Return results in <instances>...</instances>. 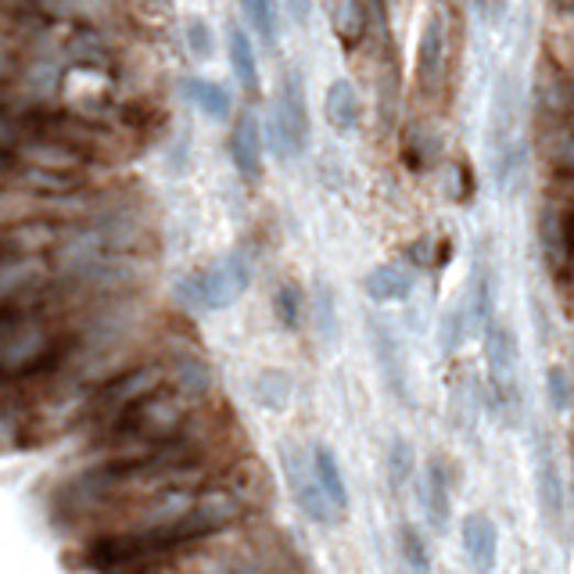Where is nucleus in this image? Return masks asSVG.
<instances>
[{
    "mask_svg": "<svg viewBox=\"0 0 574 574\" xmlns=\"http://www.w3.org/2000/svg\"><path fill=\"white\" fill-rule=\"evenodd\" d=\"M162 388H169V366L166 363H136V366H130V371L108 377L104 385L90 395L84 423H90L93 431H104L108 423L126 417L130 409L147 402Z\"/></svg>",
    "mask_w": 574,
    "mask_h": 574,
    "instance_id": "1",
    "label": "nucleus"
},
{
    "mask_svg": "<svg viewBox=\"0 0 574 574\" xmlns=\"http://www.w3.org/2000/svg\"><path fill=\"white\" fill-rule=\"evenodd\" d=\"M249 284H252L249 258L234 252V255H223L220 263L187 273L180 280V298L198 312H216V309L234 306L238 298L249 291Z\"/></svg>",
    "mask_w": 574,
    "mask_h": 574,
    "instance_id": "2",
    "label": "nucleus"
},
{
    "mask_svg": "<svg viewBox=\"0 0 574 574\" xmlns=\"http://www.w3.org/2000/svg\"><path fill=\"white\" fill-rule=\"evenodd\" d=\"M488 158L496 184L507 187L510 176L521 166V144H517V87L514 76H499L496 98H492L488 115Z\"/></svg>",
    "mask_w": 574,
    "mask_h": 574,
    "instance_id": "3",
    "label": "nucleus"
},
{
    "mask_svg": "<svg viewBox=\"0 0 574 574\" xmlns=\"http://www.w3.org/2000/svg\"><path fill=\"white\" fill-rule=\"evenodd\" d=\"M273 133H277L280 155H302L309 144V104L302 90V76L284 73L273 101Z\"/></svg>",
    "mask_w": 574,
    "mask_h": 574,
    "instance_id": "4",
    "label": "nucleus"
},
{
    "mask_svg": "<svg viewBox=\"0 0 574 574\" xmlns=\"http://www.w3.org/2000/svg\"><path fill=\"white\" fill-rule=\"evenodd\" d=\"M284 474H287V488H291L295 507L302 510L309 521L317 525H331L334 521V507L331 499L323 496V485L317 477V467H312V453H302V449H287L284 445Z\"/></svg>",
    "mask_w": 574,
    "mask_h": 574,
    "instance_id": "5",
    "label": "nucleus"
},
{
    "mask_svg": "<svg viewBox=\"0 0 574 574\" xmlns=\"http://www.w3.org/2000/svg\"><path fill=\"white\" fill-rule=\"evenodd\" d=\"M68 234V223L58 220H15L4 227V255H44L62 249Z\"/></svg>",
    "mask_w": 574,
    "mask_h": 574,
    "instance_id": "6",
    "label": "nucleus"
},
{
    "mask_svg": "<svg viewBox=\"0 0 574 574\" xmlns=\"http://www.w3.org/2000/svg\"><path fill=\"white\" fill-rule=\"evenodd\" d=\"M536 496H539L542 521L556 531L560 525H564V477H560L550 442L536 445Z\"/></svg>",
    "mask_w": 574,
    "mask_h": 574,
    "instance_id": "7",
    "label": "nucleus"
},
{
    "mask_svg": "<svg viewBox=\"0 0 574 574\" xmlns=\"http://www.w3.org/2000/svg\"><path fill=\"white\" fill-rule=\"evenodd\" d=\"M445 79V30L442 19L431 15L423 22L420 40H417V87L428 93H439Z\"/></svg>",
    "mask_w": 574,
    "mask_h": 574,
    "instance_id": "8",
    "label": "nucleus"
},
{
    "mask_svg": "<svg viewBox=\"0 0 574 574\" xmlns=\"http://www.w3.org/2000/svg\"><path fill=\"white\" fill-rule=\"evenodd\" d=\"M463 536V550H467V560L474 574H496L499 564V531L492 525V517L485 514H467L460 525Z\"/></svg>",
    "mask_w": 574,
    "mask_h": 574,
    "instance_id": "9",
    "label": "nucleus"
},
{
    "mask_svg": "<svg viewBox=\"0 0 574 574\" xmlns=\"http://www.w3.org/2000/svg\"><path fill=\"white\" fill-rule=\"evenodd\" d=\"M539 238H542V258L556 277H564L567 269H574L571 255V234H567V212L560 205H545L539 216Z\"/></svg>",
    "mask_w": 574,
    "mask_h": 574,
    "instance_id": "10",
    "label": "nucleus"
},
{
    "mask_svg": "<svg viewBox=\"0 0 574 574\" xmlns=\"http://www.w3.org/2000/svg\"><path fill=\"white\" fill-rule=\"evenodd\" d=\"M371 338H374V360H377V371L385 377L388 391L395 395L399 402H409V385H406V366H402V352H399V341H395L391 327L374 317L371 320Z\"/></svg>",
    "mask_w": 574,
    "mask_h": 574,
    "instance_id": "11",
    "label": "nucleus"
},
{
    "mask_svg": "<svg viewBox=\"0 0 574 574\" xmlns=\"http://www.w3.org/2000/svg\"><path fill=\"white\" fill-rule=\"evenodd\" d=\"M230 158L249 184L263 176V136H258V122L252 112H241L234 130H230Z\"/></svg>",
    "mask_w": 574,
    "mask_h": 574,
    "instance_id": "12",
    "label": "nucleus"
},
{
    "mask_svg": "<svg viewBox=\"0 0 574 574\" xmlns=\"http://www.w3.org/2000/svg\"><path fill=\"white\" fill-rule=\"evenodd\" d=\"M449 471L445 463L434 456L428 460V471H423V510H428V521L434 525V531H449V521H453V496H449Z\"/></svg>",
    "mask_w": 574,
    "mask_h": 574,
    "instance_id": "13",
    "label": "nucleus"
},
{
    "mask_svg": "<svg viewBox=\"0 0 574 574\" xmlns=\"http://www.w3.org/2000/svg\"><path fill=\"white\" fill-rule=\"evenodd\" d=\"M323 115H327V126L334 133H352L360 126V93L349 84V79H334L327 87V98H323Z\"/></svg>",
    "mask_w": 574,
    "mask_h": 574,
    "instance_id": "14",
    "label": "nucleus"
},
{
    "mask_svg": "<svg viewBox=\"0 0 574 574\" xmlns=\"http://www.w3.org/2000/svg\"><path fill=\"white\" fill-rule=\"evenodd\" d=\"M169 385L180 391L184 399H205V395H209V385H212V374H209V366H205L201 355L180 352V355H173V363H169Z\"/></svg>",
    "mask_w": 574,
    "mask_h": 574,
    "instance_id": "15",
    "label": "nucleus"
},
{
    "mask_svg": "<svg viewBox=\"0 0 574 574\" xmlns=\"http://www.w3.org/2000/svg\"><path fill=\"white\" fill-rule=\"evenodd\" d=\"M471 302H474V323L488 331L496 323V269H492V258L485 255H477L471 273Z\"/></svg>",
    "mask_w": 574,
    "mask_h": 574,
    "instance_id": "16",
    "label": "nucleus"
},
{
    "mask_svg": "<svg viewBox=\"0 0 574 574\" xmlns=\"http://www.w3.org/2000/svg\"><path fill=\"white\" fill-rule=\"evenodd\" d=\"M312 467H317V477L323 485V496L331 499L334 514H345L349 510V488H345V477H341V463L334 456L331 445H312Z\"/></svg>",
    "mask_w": 574,
    "mask_h": 574,
    "instance_id": "17",
    "label": "nucleus"
},
{
    "mask_svg": "<svg viewBox=\"0 0 574 574\" xmlns=\"http://www.w3.org/2000/svg\"><path fill=\"white\" fill-rule=\"evenodd\" d=\"M409 291H413V273L399 263L377 266L371 277H366V295L374 302H406Z\"/></svg>",
    "mask_w": 574,
    "mask_h": 574,
    "instance_id": "18",
    "label": "nucleus"
},
{
    "mask_svg": "<svg viewBox=\"0 0 574 574\" xmlns=\"http://www.w3.org/2000/svg\"><path fill=\"white\" fill-rule=\"evenodd\" d=\"M227 51H230V65H234V76L241 79V87L249 93H258V58L249 33L241 25L230 22L227 25Z\"/></svg>",
    "mask_w": 574,
    "mask_h": 574,
    "instance_id": "19",
    "label": "nucleus"
},
{
    "mask_svg": "<svg viewBox=\"0 0 574 574\" xmlns=\"http://www.w3.org/2000/svg\"><path fill=\"white\" fill-rule=\"evenodd\" d=\"M184 93L190 98V104L201 108L205 115H212V119H227L230 115V93L220 84H212V79H198V76L187 79Z\"/></svg>",
    "mask_w": 574,
    "mask_h": 574,
    "instance_id": "20",
    "label": "nucleus"
},
{
    "mask_svg": "<svg viewBox=\"0 0 574 574\" xmlns=\"http://www.w3.org/2000/svg\"><path fill=\"white\" fill-rule=\"evenodd\" d=\"M273 317L284 327V331H298L302 327V291H298L295 280H284L273 295Z\"/></svg>",
    "mask_w": 574,
    "mask_h": 574,
    "instance_id": "21",
    "label": "nucleus"
},
{
    "mask_svg": "<svg viewBox=\"0 0 574 574\" xmlns=\"http://www.w3.org/2000/svg\"><path fill=\"white\" fill-rule=\"evenodd\" d=\"M334 33L345 47H355L363 40V8L360 0H338L334 4Z\"/></svg>",
    "mask_w": 574,
    "mask_h": 574,
    "instance_id": "22",
    "label": "nucleus"
},
{
    "mask_svg": "<svg viewBox=\"0 0 574 574\" xmlns=\"http://www.w3.org/2000/svg\"><path fill=\"white\" fill-rule=\"evenodd\" d=\"M241 8H244L249 25L258 33V40H263L266 47L277 44V15H273V0H241Z\"/></svg>",
    "mask_w": 574,
    "mask_h": 574,
    "instance_id": "23",
    "label": "nucleus"
},
{
    "mask_svg": "<svg viewBox=\"0 0 574 574\" xmlns=\"http://www.w3.org/2000/svg\"><path fill=\"white\" fill-rule=\"evenodd\" d=\"M388 474H391V488L402 492L413 482V445L406 439H395L388 445Z\"/></svg>",
    "mask_w": 574,
    "mask_h": 574,
    "instance_id": "24",
    "label": "nucleus"
},
{
    "mask_svg": "<svg viewBox=\"0 0 574 574\" xmlns=\"http://www.w3.org/2000/svg\"><path fill=\"white\" fill-rule=\"evenodd\" d=\"M399 550H402V560L409 564V571L417 574H431V556H428V545L417 536L413 525H402L399 528Z\"/></svg>",
    "mask_w": 574,
    "mask_h": 574,
    "instance_id": "25",
    "label": "nucleus"
},
{
    "mask_svg": "<svg viewBox=\"0 0 574 574\" xmlns=\"http://www.w3.org/2000/svg\"><path fill=\"white\" fill-rule=\"evenodd\" d=\"M255 395H258V402H263V406L280 409L287 399H291V377L280 374V371H266L263 377H258Z\"/></svg>",
    "mask_w": 574,
    "mask_h": 574,
    "instance_id": "26",
    "label": "nucleus"
},
{
    "mask_svg": "<svg viewBox=\"0 0 574 574\" xmlns=\"http://www.w3.org/2000/svg\"><path fill=\"white\" fill-rule=\"evenodd\" d=\"M402 158H406L409 169H423L434 158V141H428V136H423L420 130H409L406 147H402Z\"/></svg>",
    "mask_w": 574,
    "mask_h": 574,
    "instance_id": "27",
    "label": "nucleus"
},
{
    "mask_svg": "<svg viewBox=\"0 0 574 574\" xmlns=\"http://www.w3.org/2000/svg\"><path fill=\"white\" fill-rule=\"evenodd\" d=\"M187 47L195 58H212V30L205 19H190L187 22Z\"/></svg>",
    "mask_w": 574,
    "mask_h": 574,
    "instance_id": "28",
    "label": "nucleus"
},
{
    "mask_svg": "<svg viewBox=\"0 0 574 574\" xmlns=\"http://www.w3.org/2000/svg\"><path fill=\"white\" fill-rule=\"evenodd\" d=\"M545 388H550L553 409H567V402H571V385H567V371H564V366H550V374H545Z\"/></svg>",
    "mask_w": 574,
    "mask_h": 574,
    "instance_id": "29",
    "label": "nucleus"
},
{
    "mask_svg": "<svg viewBox=\"0 0 574 574\" xmlns=\"http://www.w3.org/2000/svg\"><path fill=\"white\" fill-rule=\"evenodd\" d=\"M409 263H413L417 269H431L434 263H439V258H434V244H431V238H420V241L409 244Z\"/></svg>",
    "mask_w": 574,
    "mask_h": 574,
    "instance_id": "30",
    "label": "nucleus"
},
{
    "mask_svg": "<svg viewBox=\"0 0 574 574\" xmlns=\"http://www.w3.org/2000/svg\"><path fill=\"white\" fill-rule=\"evenodd\" d=\"M477 11H482V19L488 25H499L507 19V0H477Z\"/></svg>",
    "mask_w": 574,
    "mask_h": 574,
    "instance_id": "31",
    "label": "nucleus"
},
{
    "mask_svg": "<svg viewBox=\"0 0 574 574\" xmlns=\"http://www.w3.org/2000/svg\"><path fill=\"white\" fill-rule=\"evenodd\" d=\"M460 345H463V317H460V309H456L453 317H449V323H445V349L456 352Z\"/></svg>",
    "mask_w": 574,
    "mask_h": 574,
    "instance_id": "32",
    "label": "nucleus"
},
{
    "mask_svg": "<svg viewBox=\"0 0 574 574\" xmlns=\"http://www.w3.org/2000/svg\"><path fill=\"white\" fill-rule=\"evenodd\" d=\"M556 162H560V169H564V176H571V180H574V136H567V141L560 144Z\"/></svg>",
    "mask_w": 574,
    "mask_h": 574,
    "instance_id": "33",
    "label": "nucleus"
},
{
    "mask_svg": "<svg viewBox=\"0 0 574 574\" xmlns=\"http://www.w3.org/2000/svg\"><path fill=\"white\" fill-rule=\"evenodd\" d=\"M309 11H312V0H287V15H291L298 25L309 22Z\"/></svg>",
    "mask_w": 574,
    "mask_h": 574,
    "instance_id": "34",
    "label": "nucleus"
},
{
    "mask_svg": "<svg viewBox=\"0 0 574 574\" xmlns=\"http://www.w3.org/2000/svg\"><path fill=\"white\" fill-rule=\"evenodd\" d=\"M560 8H574V0H556Z\"/></svg>",
    "mask_w": 574,
    "mask_h": 574,
    "instance_id": "35",
    "label": "nucleus"
}]
</instances>
